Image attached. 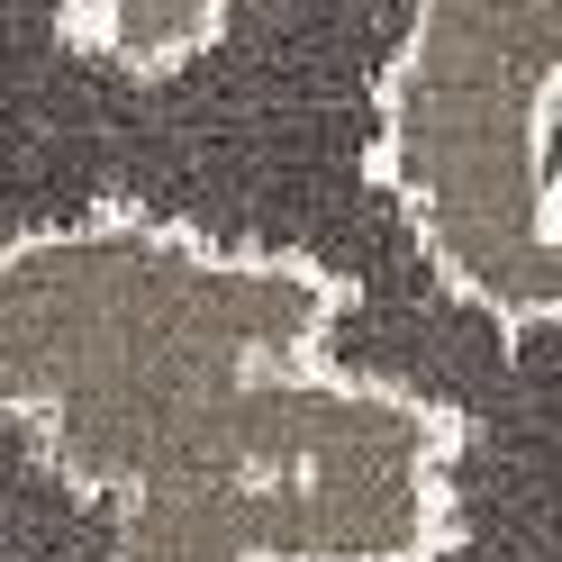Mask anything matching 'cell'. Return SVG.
I'll return each mask as SVG.
<instances>
[{"label":"cell","instance_id":"4","mask_svg":"<svg viewBox=\"0 0 562 562\" xmlns=\"http://www.w3.org/2000/svg\"><path fill=\"white\" fill-rule=\"evenodd\" d=\"M0 562H119V508L55 463L37 417H0Z\"/></svg>","mask_w":562,"mask_h":562},{"label":"cell","instance_id":"2","mask_svg":"<svg viewBox=\"0 0 562 562\" xmlns=\"http://www.w3.org/2000/svg\"><path fill=\"white\" fill-rule=\"evenodd\" d=\"M562 0H408L372 82V182L463 308L526 327L553 200Z\"/></svg>","mask_w":562,"mask_h":562},{"label":"cell","instance_id":"1","mask_svg":"<svg viewBox=\"0 0 562 562\" xmlns=\"http://www.w3.org/2000/svg\"><path fill=\"white\" fill-rule=\"evenodd\" d=\"M345 300L318 255L164 218L0 245V417L119 508V562H436L463 427L336 363Z\"/></svg>","mask_w":562,"mask_h":562},{"label":"cell","instance_id":"3","mask_svg":"<svg viewBox=\"0 0 562 562\" xmlns=\"http://www.w3.org/2000/svg\"><path fill=\"white\" fill-rule=\"evenodd\" d=\"M245 0H55V37L110 82H182L236 37Z\"/></svg>","mask_w":562,"mask_h":562}]
</instances>
